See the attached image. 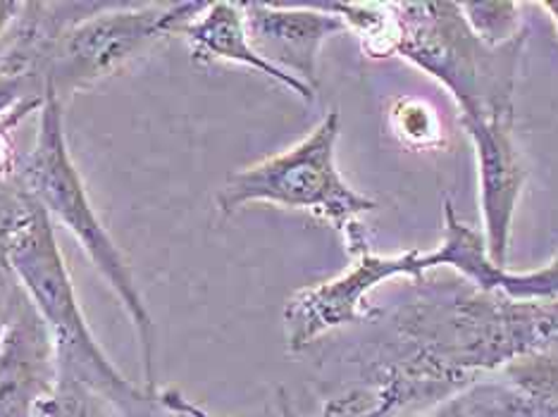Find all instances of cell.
Wrapping results in <instances>:
<instances>
[{
  "label": "cell",
  "instance_id": "cell-18",
  "mask_svg": "<svg viewBox=\"0 0 558 417\" xmlns=\"http://www.w3.org/2000/svg\"><path fill=\"white\" fill-rule=\"evenodd\" d=\"M284 417H291V415L284 413ZM325 417H361V415H359V401H356V398L341 401V403H337V406L329 408Z\"/></svg>",
  "mask_w": 558,
  "mask_h": 417
},
{
  "label": "cell",
  "instance_id": "cell-7",
  "mask_svg": "<svg viewBox=\"0 0 558 417\" xmlns=\"http://www.w3.org/2000/svg\"><path fill=\"white\" fill-rule=\"evenodd\" d=\"M58 384V356L48 324L24 294L0 344V417H32Z\"/></svg>",
  "mask_w": 558,
  "mask_h": 417
},
{
  "label": "cell",
  "instance_id": "cell-8",
  "mask_svg": "<svg viewBox=\"0 0 558 417\" xmlns=\"http://www.w3.org/2000/svg\"><path fill=\"white\" fill-rule=\"evenodd\" d=\"M461 124L477 156L487 253L494 265L506 268L513 212L525 182L523 160L513 142V120H461Z\"/></svg>",
  "mask_w": 558,
  "mask_h": 417
},
{
  "label": "cell",
  "instance_id": "cell-15",
  "mask_svg": "<svg viewBox=\"0 0 558 417\" xmlns=\"http://www.w3.org/2000/svg\"><path fill=\"white\" fill-rule=\"evenodd\" d=\"M20 296L22 286L17 282V277L8 270H0V344H3V336L8 332L10 318L12 312H15Z\"/></svg>",
  "mask_w": 558,
  "mask_h": 417
},
{
  "label": "cell",
  "instance_id": "cell-13",
  "mask_svg": "<svg viewBox=\"0 0 558 417\" xmlns=\"http://www.w3.org/2000/svg\"><path fill=\"white\" fill-rule=\"evenodd\" d=\"M471 29L482 41L499 46L515 39L520 32V5L515 3H461Z\"/></svg>",
  "mask_w": 558,
  "mask_h": 417
},
{
  "label": "cell",
  "instance_id": "cell-11",
  "mask_svg": "<svg viewBox=\"0 0 558 417\" xmlns=\"http://www.w3.org/2000/svg\"><path fill=\"white\" fill-rule=\"evenodd\" d=\"M389 126L403 146L435 148L444 142L435 108L415 96H401L389 108Z\"/></svg>",
  "mask_w": 558,
  "mask_h": 417
},
{
  "label": "cell",
  "instance_id": "cell-10",
  "mask_svg": "<svg viewBox=\"0 0 558 417\" xmlns=\"http://www.w3.org/2000/svg\"><path fill=\"white\" fill-rule=\"evenodd\" d=\"M177 36H184L192 58L198 65H210V62H232V65H244L256 70L263 77L272 79L275 84L289 88L303 100H313L315 91L299 82L291 74L277 70L268 60L258 56L253 48L246 29V17L241 3H208L201 15L189 22Z\"/></svg>",
  "mask_w": 558,
  "mask_h": 417
},
{
  "label": "cell",
  "instance_id": "cell-14",
  "mask_svg": "<svg viewBox=\"0 0 558 417\" xmlns=\"http://www.w3.org/2000/svg\"><path fill=\"white\" fill-rule=\"evenodd\" d=\"M32 196L15 180V174L0 176V270H10V248L29 220Z\"/></svg>",
  "mask_w": 558,
  "mask_h": 417
},
{
  "label": "cell",
  "instance_id": "cell-17",
  "mask_svg": "<svg viewBox=\"0 0 558 417\" xmlns=\"http://www.w3.org/2000/svg\"><path fill=\"white\" fill-rule=\"evenodd\" d=\"M20 8L22 3H17V0H0V44H3L10 24L20 15Z\"/></svg>",
  "mask_w": 558,
  "mask_h": 417
},
{
  "label": "cell",
  "instance_id": "cell-1",
  "mask_svg": "<svg viewBox=\"0 0 558 417\" xmlns=\"http://www.w3.org/2000/svg\"><path fill=\"white\" fill-rule=\"evenodd\" d=\"M10 270L53 336L58 377L94 389L124 417H154L158 413V394L132 384L98 346L58 246L56 224L34 198L29 220L12 242Z\"/></svg>",
  "mask_w": 558,
  "mask_h": 417
},
{
  "label": "cell",
  "instance_id": "cell-9",
  "mask_svg": "<svg viewBox=\"0 0 558 417\" xmlns=\"http://www.w3.org/2000/svg\"><path fill=\"white\" fill-rule=\"evenodd\" d=\"M116 0H72V3H22L20 15L10 24L0 44V74L34 77L41 82V70L56 44L84 20L108 10ZM44 84V82H41Z\"/></svg>",
  "mask_w": 558,
  "mask_h": 417
},
{
  "label": "cell",
  "instance_id": "cell-12",
  "mask_svg": "<svg viewBox=\"0 0 558 417\" xmlns=\"http://www.w3.org/2000/svg\"><path fill=\"white\" fill-rule=\"evenodd\" d=\"M32 417H112V406L86 384L58 377L53 394L36 406Z\"/></svg>",
  "mask_w": 558,
  "mask_h": 417
},
{
  "label": "cell",
  "instance_id": "cell-3",
  "mask_svg": "<svg viewBox=\"0 0 558 417\" xmlns=\"http://www.w3.org/2000/svg\"><path fill=\"white\" fill-rule=\"evenodd\" d=\"M395 53L444 84L461 120H513V91L527 32L492 46L468 24L461 3H391Z\"/></svg>",
  "mask_w": 558,
  "mask_h": 417
},
{
  "label": "cell",
  "instance_id": "cell-5",
  "mask_svg": "<svg viewBox=\"0 0 558 417\" xmlns=\"http://www.w3.org/2000/svg\"><path fill=\"white\" fill-rule=\"evenodd\" d=\"M208 3H120L84 20L56 44L41 70L44 88L62 103L130 70L194 22Z\"/></svg>",
  "mask_w": 558,
  "mask_h": 417
},
{
  "label": "cell",
  "instance_id": "cell-2",
  "mask_svg": "<svg viewBox=\"0 0 558 417\" xmlns=\"http://www.w3.org/2000/svg\"><path fill=\"white\" fill-rule=\"evenodd\" d=\"M12 174L24 186V192L48 212L50 222L62 224L77 238L86 258L94 262V268L116 292L126 318L136 327L146 389L150 394H158L154 379V320H150L146 301L138 292L130 262L122 256L106 224L100 222L82 174L74 165L65 134V103L48 88L39 110V132H36L34 146L17 158Z\"/></svg>",
  "mask_w": 558,
  "mask_h": 417
},
{
  "label": "cell",
  "instance_id": "cell-16",
  "mask_svg": "<svg viewBox=\"0 0 558 417\" xmlns=\"http://www.w3.org/2000/svg\"><path fill=\"white\" fill-rule=\"evenodd\" d=\"M158 403H160V408H165V410H170L174 417H208L206 413H201L194 403H189L180 391H174V389H165V391H160L158 394Z\"/></svg>",
  "mask_w": 558,
  "mask_h": 417
},
{
  "label": "cell",
  "instance_id": "cell-4",
  "mask_svg": "<svg viewBox=\"0 0 558 417\" xmlns=\"http://www.w3.org/2000/svg\"><path fill=\"white\" fill-rule=\"evenodd\" d=\"M339 138V110H329L315 130L256 165L227 176L218 192V210L232 214L248 204H272L289 210H306L329 222L344 236L353 258L367 250L359 218L377 208L375 200L353 192L335 162Z\"/></svg>",
  "mask_w": 558,
  "mask_h": 417
},
{
  "label": "cell",
  "instance_id": "cell-6",
  "mask_svg": "<svg viewBox=\"0 0 558 417\" xmlns=\"http://www.w3.org/2000/svg\"><path fill=\"white\" fill-rule=\"evenodd\" d=\"M253 48L263 60L318 91V56L347 24L318 3H241Z\"/></svg>",
  "mask_w": 558,
  "mask_h": 417
},
{
  "label": "cell",
  "instance_id": "cell-19",
  "mask_svg": "<svg viewBox=\"0 0 558 417\" xmlns=\"http://www.w3.org/2000/svg\"><path fill=\"white\" fill-rule=\"evenodd\" d=\"M542 8L549 12V15H551V20L556 22V27H558V3H542Z\"/></svg>",
  "mask_w": 558,
  "mask_h": 417
}]
</instances>
